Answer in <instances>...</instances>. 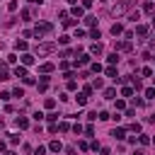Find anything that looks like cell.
<instances>
[{
	"mask_svg": "<svg viewBox=\"0 0 155 155\" xmlns=\"http://www.w3.org/2000/svg\"><path fill=\"white\" fill-rule=\"evenodd\" d=\"M136 5V0H119L111 10H109V15L111 17H124V15H128L131 12V7Z\"/></svg>",
	"mask_w": 155,
	"mask_h": 155,
	"instance_id": "obj_1",
	"label": "cell"
},
{
	"mask_svg": "<svg viewBox=\"0 0 155 155\" xmlns=\"http://www.w3.org/2000/svg\"><path fill=\"white\" fill-rule=\"evenodd\" d=\"M51 31H53V24H48V22H39V24L31 29V36L41 39V36H46V34H51Z\"/></svg>",
	"mask_w": 155,
	"mask_h": 155,
	"instance_id": "obj_2",
	"label": "cell"
},
{
	"mask_svg": "<svg viewBox=\"0 0 155 155\" xmlns=\"http://www.w3.org/2000/svg\"><path fill=\"white\" fill-rule=\"evenodd\" d=\"M53 51H56V44H53V41L39 44V46H36V53H39V56H48V53H53Z\"/></svg>",
	"mask_w": 155,
	"mask_h": 155,
	"instance_id": "obj_3",
	"label": "cell"
},
{
	"mask_svg": "<svg viewBox=\"0 0 155 155\" xmlns=\"http://www.w3.org/2000/svg\"><path fill=\"white\" fill-rule=\"evenodd\" d=\"M85 15V7L82 5H73V10H70V17H75V19H80Z\"/></svg>",
	"mask_w": 155,
	"mask_h": 155,
	"instance_id": "obj_4",
	"label": "cell"
},
{
	"mask_svg": "<svg viewBox=\"0 0 155 155\" xmlns=\"http://www.w3.org/2000/svg\"><path fill=\"white\" fill-rule=\"evenodd\" d=\"M102 51H104V46H102L99 41H94V44L90 46V56H102Z\"/></svg>",
	"mask_w": 155,
	"mask_h": 155,
	"instance_id": "obj_5",
	"label": "cell"
},
{
	"mask_svg": "<svg viewBox=\"0 0 155 155\" xmlns=\"http://www.w3.org/2000/svg\"><path fill=\"white\" fill-rule=\"evenodd\" d=\"M90 63V53H80L78 58H75V68H80V65H87Z\"/></svg>",
	"mask_w": 155,
	"mask_h": 155,
	"instance_id": "obj_6",
	"label": "cell"
},
{
	"mask_svg": "<svg viewBox=\"0 0 155 155\" xmlns=\"http://www.w3.org/2000/svg\"><path fill=\"white\" fill-rule=\"evenodd\" d=\"M133 46H131V41L128 39H124V41H116V51H131Z\"/></svg>",
	"mask_w": 155,
	"mask_h": 155,
	"instance_id": "obj_7",
	"label": "cell"
},
{
	"mask_svg": "<svg viewBox=\"0 0 155 155\" xmlns=\"http://www.w3.org/2000/svg\"><path fill=\"white\" fill-rule=\"evenodd\" d=\"M109 136H114L116 140H124V138H126V131H124V128H111Z\"/></svg>",
	"mask_w": 155,
	"mask_h": 155,
	"instance_id": "obj_8",
	"label": "cell"
},
{
	"mask_svg": "<svg viewBox=\"0 0 155 155\" xmlns=\"http://www.w3.org/2000/svg\"><path fill=\"white\" fill-rule=\"evenodd\" d=\"M48 150H51V153H61V150H63L61 140H51V143H48Z\"/></svg>",
	"mask_w": 155,
	"mask_h": 155,
	"instance_id": "obj_9",
	"label": "cell"
},
{
	"mask_svg": "<svg viewBox=\"0 0 155 155\" xmlns=\"http://www.w3.org/2000/svg\"><path fill=\"white\" fill-rule=\"evenodd\" d=\"M53 68H56L53 63H41V68H39V70H41L44 75H48V73H53Z\"/></svg>",
	"mask_w": 155,
	"mask_h": 155,
	"instance_id": "obj_10",
	"label": "cell"
},
{
	"mask_svg": "<svg viewBox=\"0 0 155 155\" xmlns=\"http://www.w3.org/2000/svg\"><path fill=\"white\" fill-rule=\"evenodd\" d=\"M128 82H131V87H133L136 92H140V90H143V85H140V80H138V78H128Z\"/></svg>",
	"mask_w": 155,
	"mask_h": 155,
	"instance_id": "obj_11",
	"label": "cell"
},
{
	"mask_svg": "<svg viewBox=\"0 0 155 155\" xmlns=\"http://www.w3.org/2000/svg\"><path fill=\"white\" fill-rule=\"evenodd\" d=\"M102 94H104V99H116V90H114V87H107Z\"/></svg>",
	"mask_w": 155,
	"mask_h": 155,
	"instance_id": "obj_12",
	"label": "cell"
},
{
	"mask_svg": "<svg viewBox=\"0 0 155 155\" xmlns=\"http://www.w3.org/2000/svg\"><path fill=\"white\" fill-rule=\"evenodd\" d=\"M111 34H114V36L124 34V24H119V22H116V24H111Z\"/></svg>",
	"mask_w": 155,
	"mask_h": 155,
	"instance_id": "obj_13",
	"label": "cell"
},
{
	"mask_svg": "<svg viewBox=\"0 0 155 155\" xmlns=\"http://www.w3.org/2000/svg\"><path fill=\"white\" fill-rule=\"evenodd\" d=\"M136 34H138L140 39H143V36H148V27H145V24H138V27H136Z\"/></svg>",
	"mask_w": 155,
	"mask_h": 155,
	"instance_id": "obj_14",
	"label": "cell"
},
{
	"mask_svg": "<svg viewBox=\"0 0 155 155\" xmlns=\"http://www.w3.org/2000/svg\"><path fill=\"white\" fill-rule=\"evenodd\" d=\"M107 63H109V65H116V63H119V53H116V51L109 53V56H107Z\"/></svg>",
	"mask_w": 155,
	"mask_h": 155,
	"instance_id": "obj_15",
	"label": "cell"
},
{
	"mask_svg": "<svg viewBox=\"0 0 155 155\" xmlns=\"http://www.w3.org/2000/svg\"><path fill=\"white\" fill-rule=\"evenodd\" d=\"M15 75L17 78H27V65H17L15 68Z\"/></svg>",
	"mask_w": 155,
	"mask_h": 155,
	"instance_id": "obj_16",
	"label": "cell"
},
{
	"mask_svg": "<svg viewBox=\"0 0 155 155\" xmlns=\"http://www.w3.org/2000/svg\"><path fill=\"white\" fill-rule=\"evenodd\" d=\"M133 92H136V90H133L131 85H126V87H121V97H133Z\"/></svg>",
	"mask_w": 155,
	"mask_h": 155,
	"instance_id": "obj_17",
	"label": "cell"
},
{
	"mask_svg": "<svg viewBox=\"0 0 155 155\" xmlns=\"http://www.w3.org/2000/svg\"><path fill=\"white\" fill-rule=\"evenodd\" d=\"M29 126V119L27 116H17V128H27Z\"/></svg>",
	"mask_w": 155,
	"mask_h": 155,
	"instance_id": "obj_18",
	"label": "cell"
},
{
	"mask_svg": "<svg viewBox=\"0 0 155 155\" xmlns=\"http://www.w3.org/2000/svg\"><path fill=\"white\" fill-rule=\"evenodd\" d=\"M143 10H145V12H155V2H153V0H145V2H143Z\"/></svg>",
	"mask_w": 155,
	"mask_h": 155,
	"instance_id": "obj_19",
	"label": "cell"
},
{
	"mask_svg": "<svg viewBox=\"0 0 155 155\" xmlns=\"http://www.w3.org/2000/svg\"><path fill=\"white\" fill-rule=\"evenodd\" d=\"M31 15H34V10H29V7H27V10H22V12H19V17H22V19H24V22H27V19H31Z\"/></svg>",
	"mask_w": 155,
	"mask_h": 155,
	"instance_id": "obj_20",
	"label": "cell"
},
{
	"mask_svg": "<svg viewBox=\"0 0 155 155\" xmlns=\"http://www.w3.org/2000/svg\"><path fill=\"white\" fill-rule=\"evenodd\" d=\"M27 46H29V44H27L24 39H17V44H15V48H17V51H27Z\"/></svg>",
	"mask_w": 155,
	"mask_h": 155,
	"instance_id": "obj_21",
	"label": "cell"
},
{
	"mask_svg": "<svg viewBox=\"0 0 155 155\" xmlns=\"http://www.w3.org/2000/svg\"><path fill=\"white\" fill-rule=\"evenodd\" d=\"M31 63H34V56L31 53H24L22 56V65H31Z\"/></svg>",
	"mask_w": 155,
	"mask_h": 155,
	"instance_id": "obj_22",
	"label": "cell"
},
{
	"mask_svg": "<svg viewBox=\"0 0 155 155\" xmlns=\"http://www.w3.org/2000/svg\"><path fill=\"white\" fill-rule=\"evenodd\" d=\"M63 27H78V19H75V17H73V19L68 17V19H63Z\"/></svg>",
	"mask_w": 155,
	"mask_h": 155,
	"instance_id": "obj_23",
	"label": "cell"
},
{
	"mask_svg": "<svg viewBox=\"0 0 155 155\" xmlns=\"http://www.w3.org/2000/svg\"><path fill=\"white\" fill-rule=\"evenodd\" d=\"M104 73H107V78H119V75H116V68H114V65H109V68H107Z\"/></svg>",
	"mask_w": 155,
	"mask_h": 155,
	"instance_id": "obj_24",
	"label": "cell"
},
{
	"mask_svg": "<svg viewBox=\"0 0 155 155\" xmlns=\"http://www.w3.org/2000/svg\"><path fill=\"white\" fill-rule=\"evenodd\" d=\"M0 80H7V65L0 63Z\"/></svg>",
	"mask_w": 155,
	"mask_h": 155,
	"instance_id": "obj_25",
	"label": "cell"
},
{
	"mask_svg": "<svg viewBox=\"0 0 155 155\" xmlns=\"http://www.w3.org/2000/svg\"><path fill=\"white\" fill-rule=\"evenodd\" d=\"M128 19H131V22H138V19H140V12H138V10H136V12H128Z\"/></svg>",
	"mask_w": 155,
	"mask_h": 155,
	"instance_id": "obj_26",
	"label": "cell"
},
{
	"mask_svg": "<svg viewBox=\"0 0 155 155\" xmlns=\"http://www.w3.org/2000/svg\"><path fill=\"white\" fill-rule=\"evenodd\" d=\"M102 85H104L102 78H94V80H92V87H94V90H102Z\"/></svg>",
	"mask_w": 155,
	"mask_h": 155,
	"instance_id": "obj_27",
	"label": "cell"
},
{
	"mask_svg": "<svg viewBox=\"0 0 155 155\" xmlns=\"http://www.w3.org/2000/svg\"><path fill=\"white\" fill-rule=\"evenodd\" d=\"M75 99H78V104H80V107H82V104H87V94H85V92H82V94H78Z\"/></svg>",
	"mask_w": 155,
	"mask_h": 155,
	"instance_id": "obj_28",
	"label": "cell"
},
{
	"mask_svg": "<svg viewBox=\"0 0 155 155\" xmlns=\"http://www.w3.org/2000/svg\"><path fill=\"white\" fill-rule=\"evenodd\" d=\"M97 119H102V121H109V119H111V114H109V111H99V114H97Z\"/></svg>",
	"mask_w": 155,
	"mask_h": 155,
	"instance_id": "obj_29",
	"label": "cell"
},
{
	"mask_svg": "<svg viewBox=\"0 0 155 155\" xmlns=\"http://www.w3.org/2000/svg\"><path fill=\"white\" fill-rule=\"evenodd\" d=\"M58 131H63V133L70 131V124H68V121H61V124H58Z\"/></svg>",
	"mask_w": 155,
	"mask_h": 155,
	"instance_id": "obj_30",
	"label": "cell"
},
{
	"mask_svg": "<svg viewBox=\"0 0 155 155\" xmlns=\"http://www.w3.org/2000/svg\"><path fill=\"white\" fill-rule=\"evenodd\" d=\"M85 24H87V27H94V24H97V17H85Z\"/></svg>",
	"mask_w": 155,
	"mask_h": 155,
	"instance_id": "obj_31",
	"label": "cell"
},
{
	"mask_svg": "<svg viewBox=\"0 0 155 155\" xmlns=\"http://www.w3.org/2000/svg\"><path fill=\"white\" fill-rule=\"evenodd\" d=\"M12 97H24V90H22V87H15V90H12Z\"/></svg>",
	"mask_w": 155,
	"mask_h": 155,
	"instance_id": "obj_32",
	"label": "cell"
},
{
	"mask_svg": "<svg viewBox=\"0 0 155 155\" xmlns=\"http://www.w3.org/2000/svg\"><path fill=\"white\" fill-rule=\"evenodd\" d=\"M70 128H73V133H78V136H80V133H82V131H85V128H82V126H80V124H73V126H70Z\"/></svg>",
	"mask_w": 155,
	"mask_h": 155,
	"instance_id": "obj_33",
	"label": "cell"
},
{
	"mask_svg": "<svg viewBox=\"0 0 155 155\" xmlns=\"http://www.w3.org/2000/svg\"><path fill=\"white\" fill-rule=\"evenodd\" d=\"M138 143H140V145H148V143H150V138H148V136H143V133H140V136H138Z\"/></svg>",
	"mask_w": 155,
	"mask_h": 155,
	"instance_id": "obj_34",
	"label": "cell"
},
{
	"mask_svg": "<svg viewBox=\"0 0 155 155\" xmlns=\"http://www.w3.org/2000/svg\"><path fill=\"white\" fill-rule=\"evenodd\" d=\"M7 10L15 12V10H17V0H10V2H7Z\"/></svg>",
	"mask_w": 155,
	"mask_h": 155,
	"instance_id": "obj_35",
	"label": "cell"
},
{
	"mask_svg": "<svg viewBox=\"0 0 155 155\" xmlns=\"http://www.w3.org/2000/svg\"><path fill=\"white\" fill-rule=\"evenodd\" d=\"M82 92H85V94H87V97H90V94H92V92H94V87H92V85H85V87H82Z\"/></svg>",
	"mask_w": 155,
	"mask_h": 155,
	"instance_id": "obj_36",
	"label": "cell"
},
{
	"mask_svg": "<svg viewBox=\"0 0 155 155\" xmlns=\"http://www.w3.org/2000/svg\"><path fill=\"white\" fill-rule=\"evenodd\" d=\"M145 97H148V99H155V90L148 87V90H145Z\"/></svg>",
	"mask_w": 155,
	"mask_h": 155,
	"instance_id": "obj_37",
	"label": "cell"
},
{
	"mask_svg": "<svg viewBox=\"0 0 155 155\" xmlns=\"http://www.w3.org/2000/svg\"><path fill=\"white\" fill-rule=\"evenodd\" d=\"M44 104H46V109H53V107H56V99H51V97H48Z\"/></svg>",
	"mask_w": 155,
	"mask_h": 155,
	"instance_id": "obj_38",
	"label": "cell"
},
{
	"mask_svg": "<svg viewBox=\"0 0 155 155\" xmlns=\"http://www.w3.org/2000/svg\"><path fill=\"white\" fill-rule=\"evenodd\" d=\"M128 131H133V133H140V124H131V126H128Z\"/></svg>",
	"mask_w": 155,
	"mask_h": 155,
	"instance_id": "obj_39",
	"label": "cell"
},
{
	"mask_svg": "<svg viewBox=\"0 0 155 155\" xmlns=\"http://www.w3.org/2000/svg\"><path fill=\"white\" fill-rule=\"evenodd\" d=\"M10 143L17 145V143H19V136H17V133H10Z\"/></svg>",
	"mask_w": 155,
	"mask_h": 155,
	"instance_id": "obj_40",
	"label": "cell"
},
{
	"mask_svg": "<svg viewBox=\"0 0 155 155\" xmlns=\"http://www.w3.org/2000/svg\"><path fill=\"white\" fill-rule=\"evenodd\" d=\"M58 17H61V22H63V19H68V17H70V12H65V10H61V12H58Z\"/></svg>",
	"mask_w": 155,
	"mask_h": 155,
	"instance_id": "obj_41",
	"label": "cell"
},
{
	"mask_svg": "<svg viewBox=\"0 0 155 155\" xmlns=\"http://www.w3.org/2000/svg\"><path fill=\"white\" fill-rule=\"evenodd\" d=\"M90 36H92V39H102V34H99V29H92V31H90Z\"/></svg>",
	"mask_w": 155,
	"mask_h": 155,
	"instance_id": "obj_42",
	"label": "cell"
},
{
	"mask_svg": "<svg viewBox=\"0 0 155 155\" xmlns=\"http://www.w3.org/2000/svg\"><path fill=\"white\" fill-rule=\"evenodd\" d=\"M140 73H143V75H145V78H153V68H143V70H140Z\"/></svg>",
	"mask_w": 155,
	"mask_h": 155,
	"instance_id": "obj_43",
	"label": "cell"
},
{
	"mask_svg": "<svg viewBox=\"0 0 155 155\" xmlns=\"http://www.w3.org/2000/svg\"><path fill=\"white\" fill-rule=\"evenodd\" d=\"M46 119H48V121H51V124H56V121H58V114H53V111H51V114H48V116H46Z\"/></svg>",
	"mask_w": 155,
	"mask_h": 155,
	"instance_id": "obj_44",
	"label": "cell"
},
{
	"mask_svg": "<svg viewBox=\"0 0 155 155\" xmlns=\"http://www.w3.org/2000/svg\"><path fill=\"white\" fill-rule=\"evenodd\" d=\"M92 73H102V65L99 63H92Z\"/></svg>",
	"mask_w": 155,
	"mask_h": 155,
	"instance_id": "obj_45",
	"label": "cell"
},
{
	"mask_svg": "<svg viewBox=\"0 0 155 155\" xmlns=\"http://www.w3.org/2000/svg\"><path fill=\"white\" fill-rule=\"evenodd\" d=\"M63 78H65V80H73V78H75V73H73V70H65V75H63Z\"/></svg>",
	"mask_w": 155,
	"mask_h": 155,
	"instance_id": "obj_46",
	"label": "cell"
},
{
	"mask_svg": "<svg viewBox=\"0 0 155 155\" xmlns=\"http://www.w3.org/2000/svg\"><path fill=\"white\" fill-rule=\"evenodd\" d=\"M68 90H78V82L75 80H68Z\"/></svg>",
	"mask_w": 155,
	"mask_h": 155,
	"instance_id": "obj_47",
	"label": "cell"
},
{
	"mask_svg": "<svg viewBox=\"0 0 155 155\" xmlns=\"http://www.w3.org/2000/svg\"><path fill=\"white\" fill-rule=\"evenodd\" d=\"M131 102H133L136 107H140V104H143V99H140V97H131Z\"/></svg>",
	"mask_w": 155,
	"mask_h": 155,
	"instance_id": "obj_48",
	"label": "cell"
},
{
	"mask_svg": "<svg viewBox=\"0 0 155 155\" xmlns=\"http://www.w3.org/2000/svg\"><path fill=\"white\" fill-rule=\"evenodd\" d=\"M44 153H46V148H44V145H39V148L34 150V155H44Z\"/></svg>",
	"mask_w": 155,
	"mask_h": 155,
	"instance_id": "obj_49",
	"label": "cell"
},
{
	"mask_svg": "<svg viewBox=\"0 0 155 155\" xmlns=\"http://www.w3.org/2000/svg\"><path fill=\"white\" fill-rule=\"evenodd\" d=\"M92 2H94V0H82V7H85V10H90V7H92Z\"/></svg>",
	"mask_w": 155,
	"mask_h": 155,
	"instance_id": "obj_50",
	"label": "cell"
},
{
	"mask_svg": "<svg viewBox=\"0 0 155 155\" xmlns=\"http://www.w3.org/2000/svg\"><path fill=\"white\" fill-rule=\"evenodd\" d=\"M65 155H75V148H73V145H68V148H65Z\"/></svg>",
	"mask_w": 155,
	"mask_h": 155,
	"instance_id": "obj_51",
	"label": "cell"
},
{
	"mask_svg": "<svg viewBox=\"0 0 155 155\" xmlns=\"http://www.w3.org/2000/svg\"><path fill=\"white\" fill-rule=\"evenodd\" d=\"M99 155H111V150L109 148H99Z\"/></svg>",
	"mask_w": 155,
	"mask_h": 155,
	"instance_id": "obj_52",
	"label": "cell"
},
{
	"mask_svg": "<svg viewBox=\"0 0 155 155\" xmlns=\"http://www.w3.org/2000/svg\"><path fill=\"white\" fill-rule=\"evenodd\" d=\"M148 124H155V114H150V116H148Z\"/></svg>",
	"mask_w": 155,
	"mask_h": 155,
	"instance_id": "obj_53",
	"label": "cell"
},
{
	"mask_svg": "<svg viewBox=\"0 0 155 155\" xmlns=\"http://www.w3.org/2000/svg\"><path fill=\"white\" fill-rule=\"evenodd\" d=\"M27 2H31V5H36V2H41V0H27Z\"/></svg>",
	"mask_w": 155,
	"mask_h": 155,
	"instance_id": "obj_54",
	"label": "cell"
},
{
	"mask_svg": "<svg viewBox=\"0 0 155 155\" xmlns=\"http://www.w3.org/2000/svg\"><path fill=\"white\" fill-rule=\"evenodd\" d=\"M133 155H143V150H133Z\"/></svg>",
	"mask_w": 155,
	"mask_h": 155,
	"instance_id": "obj_55",
	"label": "cell"
},
{
	"mask_svg": "<svg viewBox=\"0 0 155 155\" xmlns=\"http://www.w3.org/2000/svg\"><path fill=\"white\" fill-rule=\"evenodd\" d=\"M5 155H17V153H15V150H7V153H5Z\"/></svg>",
	"mask_w": 155,
	"mask_h": 155,
	"instance_id": "obj_56",
	"label": "cell"
},
{
	"mask_svg": "<svg viewBox=\"0 0 155 155\" xmlns=\"http://www.w3.org/2000/svg\"><path fill=\"white\" fill-rule=\"evenodd\" d=\"M68 2H70V5H78V0H68Z\"/></svg>",
	"mask_w": 155,
	"mask_h": 155,
	"instance_id": "obj_57",
	"label": "cell"
},
{
	"mask_svg": "<svg viewBox=\"0 0 155 155\" xmlns=\"http://www.w3.org/2000/svg\"><path fill=\"white\" fill-rule=\"evenodd\" d=\"M150 143H153V145H155V138H150Z\"/></svg>",
	"mask_w": 155,
	"mask_h": 155,
	"instance_id": "obj_58",
	"label": "cell"
},
{
	"mask_svg": "<svg viewBox=\"0 0 155 155\" xmlns=\"http://www.w3.org/2000/svg\"><path fill=\"white\" fill-rule=\"evenodd\" d=\"M153 27H155V17H153Z\"/></svg>",
	"mask_w": 155,
	"mask_h": 155,
	"instance_id": "obj_59",
	"label": "cell"
},
{
	"mask_svg": "<svg viewBox=\"0 0 155 155\" xmlns=\"http://www.w3.org/2000/svg\"><path fill=\"white\" fill-rule=\"evenodd\" d=\"M150 58H153V61H155V56H150Z\"/></svg>",
	"mask_w": 155,
	"mask_h": 155,
	"instance_id": "obj_60",
	"label": "cell"
},
{
	"mask_svg": "<svg viewBox=\"0 0 155 155\" xmlns=\"http://www.w3.org/2000/svg\"><path fill=\"white\" fill-rule=\"evenodd\" d=\"M153 80H155V73H153Z\"/></svg>",
	"mask_w": 155,
	"mask_h": 155,
	"instance_id": "obj_61",
	"label": "cell"
}]
</instances>
